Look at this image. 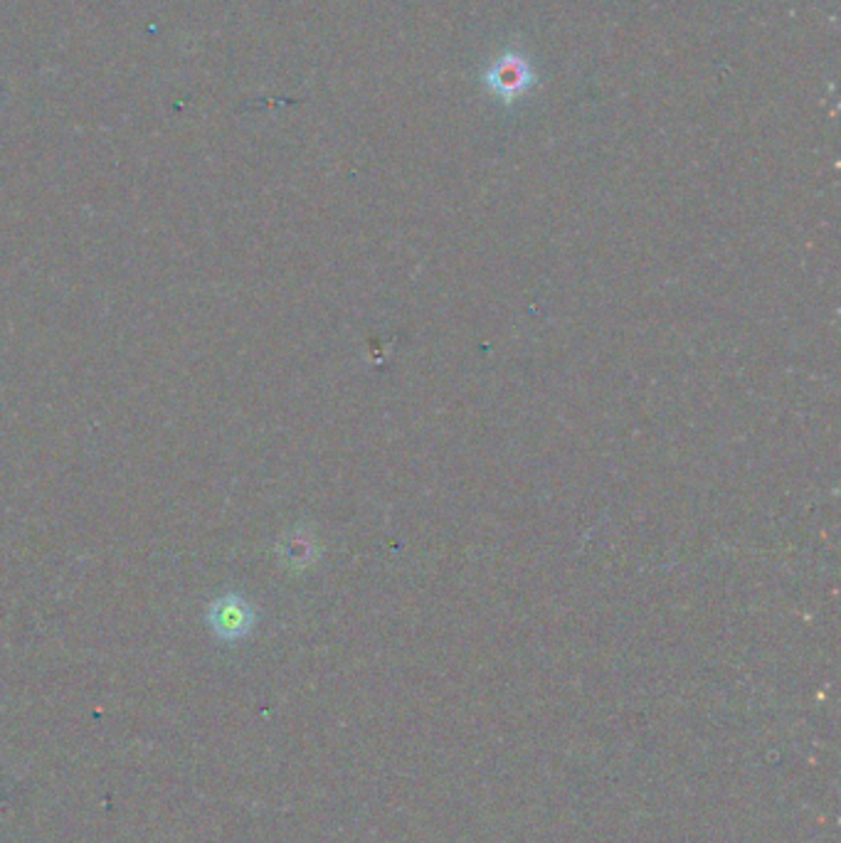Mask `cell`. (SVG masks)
Instances as JSON below:
<instances>
[{"mask_svg": "<svg viewBox=\"0 0 841 843\" xmlns=\"http://www.w3.org/2000/svg\"><path fill=\"white\" fill-rule=\"evenodd\" d=\"M528 82H531V67L523 60V57H511L506 55L504 60H498L492 72H488V86L498 94V96H514L521 94Z\"/></svg>", "mask_w": 841, "mask_h": 843, "instance_id": "cell-1", "label": "cell"}]
</instances>
